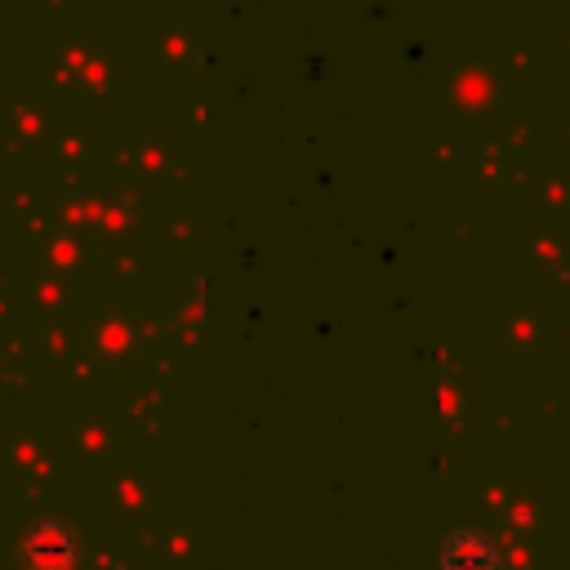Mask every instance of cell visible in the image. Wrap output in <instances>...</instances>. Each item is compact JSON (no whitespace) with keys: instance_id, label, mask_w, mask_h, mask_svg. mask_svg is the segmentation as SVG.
<instances>
[{"instance_id":"6da1fadb","label":"cell","mask_w":570,"mask_h":570,"mask_svg":"<svg viewBox=\"0 0 570 570\" xmlns=\"http://www.w3.org/2000/svg\"><path fill=\"white\" fill-rule=\"evenodd\" d=\"M22 557L31 570H71L76 566V534L62 521H36L22 539Z\"/></svg>"},{"instance_id":"7a4b0ae2","label":"cell","mask_w":570,"mask_h":570,"mask_svg":"<svg viewBox=\"0 0 570 570\" xmlns=\"http://www.w3.org/2000/svg\"><path fill=\"white\" fill-rule=\"evenodd\" d=\"M436 570H499V548L476 530L450 534L436 548Z\"/></svg>"}]
</instances>
